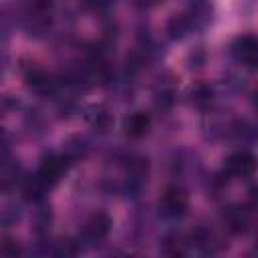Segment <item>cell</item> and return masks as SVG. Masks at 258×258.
Wrapping results in <instances>:
<instances>
[{"mask_svg":"<svg viewBox=\"0 0 258 258\" xmlns=\"http://www.w3.org/2000/svg\"><path fill=\"white\" fill-rule=\"evenodd\" d=\"M187 206H189L187 191L179 185H173V187H167L157 200V214L165 220H179L181 216H185Z\"/></svg>","mask_w":258,"mask_h":258,"instance_id":"obj_1","label":"cell"},{"mask_svg":"<svg viewBox=\"0 0 258 258\" xmlns=\"http://www.w3.org/2000/svg\"><path fill=\"white\" fill-rule=\"evenodd\" d=\"M71 165H73V163H71L62 153H60V155H46V157L40 161L38 171H36L34 175H36L38 181L48 189V187L56 185V183L64 177V173L69 171Z\"/></svg>","mask_w":258,"mask_h":258,"instance_id":"obj_2","label":"cell"},{"mask_svg":"<svg viewBox=\"0 0 258 258\" xmlns=\"http://www.w3.org/2000/svg\"><path fill=\"white\" fill-rule=\"evenodd\" d=\"M254 169H256V159L246 149L228 155L224 161V175L230 179H248L254 175Z\"/></svg>","mask_w":258,"mask_h":258,"instance_id":"obj_3","label":"cell"},{"mask_svg":"<svg viewBox=\"0 0 258 258\" xmlns=\"http://www.w3.org/2000/svg\"><path fill=\"white\" fill-rule=\"evenodd\" d=\"M230 56L238 64H242L246 69H254L256 62H258V40H256V36L242 34V36L234 38L232 44H230Z\"/></svg>","mask_w":258,"mask_h":258,"instance_id":"obj_4","label":"cell"},{"mask_svg":"<svg viewBox=\"0 0 258 258\" xmlns=\"http://www.w3.org/2000/svg\"><path fill=\"white\" fill-rule=\"evenodd\" d=\"M109 230H111V218H109V214L95 212L87 220V224L83 228V242L87 246H97V244H101L109 236Z\"/></svg>","mask_w":258,"mask_h":258,"instance_id":"obj_5","label":"cell"},{"mask_svg":"<svg viewBox=\"0 0 258 258\" xmlns=\"http://www.w3.org/2000/svg\"><path fill=\"white\" fill-rule=\"evenodd\" d=\"M196 30H200L198 28V24H196V20L191 18V14L185 10V12H181V14H175V16H171L169 20H167V26H165V32H167V36L171 38V40H183V38H187L191 32H196Z\"/></svg>","mask_w":258,"mask_h":258,"instance_id":"obj_6","label":"cell"},{"mask_svg":"<svg viewBox=\"0 0 258 258\" xmlns=\"http://www.w3.org/2000/svg\"><path fill=\"white\" fill-rule=\"evenodd\" d=\"M24 179L22 167L12 159H0V194L14 191Z\"/></svg>","mask_w":258,"mask_h":258,"instance_id":"obj_7","label":"cell"},{"mask_svg":"<svg viewBox=\"0 0 258 258\" xmlns=\"http://www.w3.org/2000/svg\"><path fill=\"white\" fill-rule=\"evenodd\" d=\"M222 222H224L226 230H230L234 234H242V232L248 230L250 214L244 206H228L222 214Z\"/></svg>","mask_w":258,"mask_h":258,"instance_id":"obj_8","label":"cell"},{"mask_svg":"<svg viewBox=\"0 0 258 258\" xmlns=\"http://www.w3.org/2000/svg\"><path fill=\"white\" fill-rule=\"evenodd\" d=\"M149 127H151V117L149 113L145 111H133L125 121H123V131L127 137L131 139H139V137H145L149 133Z\"/></svg>","mask_w":258,"mask_h":258,"instance_id":"obj_9","label":"cell"},{"mask_svg":"<svg viewBox=\"0 0 258 258\" xmlns=\"http://www.w3.org/2000/svg\"><path fill=\"white\" fill-rule=\"evenodd\" d=\"M161 252H163V254H167V256H185V254H189V252H191L189 236L179 234V232L167 234V236L163 238Z\"/></svg>","mask_w":258,"mask_h":258,"instance_id":"obj_10","label":"cell"},{"mask_svg":"<svg viewBox=\"0 0 258 258\" xmlns=\"http://www.w3.org/2000/svg\"><path fill=\"white\" fill-rule=\"evenodd\" d=\"M87 153H89V145H87V141H85L83 137H71V139L64 143V147H62V155H64L71 163L83 159Z\"/></svg>","mask_w":258,"mask_h":258,"instance_id":"obj_11","label":"cell"},{"mask_svg":"<svg viewBox=\"0 0 258 258\" xmlns=\"http://www.w3.org/2000/svg\"><path fill=\"white\" fill-rule=\"evenodd\" d=\"M212 87L210 85H204V83H198V85H194L191 87V91H189V101H191V105H196V107H208L210 103H212Z\"/></svg>","mask_w":258,"mask_h":258,"instance_id":"obj_12","label":"cell"},{"mask_svg":"<svg viewBox=\"0 0 258 258\" xmlns=\"http://www.w3.org/2000/svg\"><path fill=\"white\" fill-rule=\"evenodd\" d=\"M173 95H175L173 87L167 85V83H161L157 87V91H155V103L161 105V107H169L173 103Z\"/></svg>","mask_w":258,"mask_h":258,"instance_id":"obj_13","label":"cell"},{"mask_svg":"<svg viewBox=\"0 0 258 258\" xmlns=\"http://www.w3.org/2000/svg\"><path fill=\"white\" fill-rule=\"evenodd\" d=\"M54 0H24V10L32 12H50Z\"/></svg>","mask_w":258,"mask_h":258,"instance_id":"obj_14","label":"cell"},{"mask_svg":"<svg viewBox=\"0 0 258 258\" xmlns=\"http://www.w3.org/2000/svg\"><path fill=\"white\" fill-rule=\"evenodd\" d=\"M87 4L93 10H109L111 6H115V0H87Z\"/></svg>","mask_w":258,"mask_h":258,"instance_id":"obj_15","label":"cell"},{"mask_svg":"<svg viewBox=\"0 0 258 258\" xmlns=\"http://www.w3.org/2000/svg\"><path fill=\"white\" fill-rule=\"evenodd\" d=\"M14 107V101L8 97H0V115H6L10 109Z\"/></svg>","mask_w":258,"mask_h":258,"instance_id":"obj_16","label":"cell"},{"mask_svg":"<svg viewBox=\"0 0 258 258\" xmlns=\"http://www.w3.org/2000/svg\"><path fill=\"white\" fill-rule=\"evenodd\" d=\"M159 2H163V0H133V4H135L137 8H141V10H145V8H153V6H157Z\"/></svg>","mask_w":258,"mask_h":258,"instance_id":"obj_17","label":"cell"},{"mask_svg":"<svg viewBox=\"0 0 258 258\" xmlns=\"http://www.w3.org/2000/svg\"><path fill=\"white\" fill-rule=\"evenodd\" d=\"M8 145H10V135L4 129H0V151H6Z\"/></svg>","mask_w":258,"mask_h":258,"instance_id":"obj_18","label":"cell"}]
</instances>
